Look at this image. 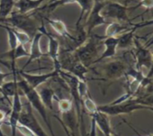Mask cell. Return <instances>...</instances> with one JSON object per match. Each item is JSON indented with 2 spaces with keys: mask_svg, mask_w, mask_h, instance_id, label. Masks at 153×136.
I'll return each instance as SVG.
<instances>
[{
  "mask_svg": "<svg viewBox=\"0 0 153 136\" xmlns=\"http://www.w3.org/2000/svg\"><path fill=\"white\" fill-rule=\"evenodd\" d=\"M13 28V27H12ZM13 31L14 33H16V37H17V40H18V42L20 44H23V45H25L27 43H30L31 41H32V38L25 32H22V31H19L16 28H13Z\"/></svg>",
  "mask_w": 153,
  "mask_h": 136,
  "instance_id": "obj_29",
  "label": "cell"
},
{
  "mask_svg": "<svg viewBox=\"0 0 153 136\" xmlns=\"http://www.w3.org/2000/svg\"><path fill=\"white\" fill-rule=\"evenodd\" d=\"M59 69H56V68H54V71H52L51 72L44 73V74H38V75L25 72L24 70H20V71L16 70V73H18L22 77V79L27 82L28 85H30L32 88L37 89L43 83H45L48 80L58 76L59 75Z\"/></svg>",
  "mask_w": 153,
  "mask_h": 136,
  "instance_id": "obj_10",
  "label": "cell"
},
{
  "mask_svg": "<svg viewBox=\"0 0 153 136\" xmlns=\"http://www.w3.org/2000/svg\"><path fill=\"white\" fill-rule=\"evenodd\" d=\"M76 3L80 7V9H81L80 15L76 24V27H79L80 26V23L82 22V19L84 18V16H87L88 13L90 12V10L92 9L95 4V0H76Z\"/></svg>",
  "mask_w": 153,
  "mask_h": 136,
  "instance_id": "obj_23",
  "label": "cell"
},
{
  "mask_svg": "<svg viewBox=\"0 0 153 136\" xmlns=\"http://www.w3.org/2000/svg\"><path fill=\"white\" fill-rule=\"evenodd\" d=\"M140 109H150L151 111H153V107L138 103L134 97L130 98V99L121 102V103H117V104L111 103L109 105L97 106V110L102 113H105L108 116L131 114L134 111L140 110Z\"/></svg>",
  "mask_w": 153,
  "mask_h": 136,
  "instance_id": "obj_4",
  "label": "cell"
},
{
  "mask_svg": "<svg viewBox=\"0 0 153 136\" xmlns=\"http://www.w3.org/2000/svg\"><path fill=\"white\" fill-rule=\"evenodd\" d=\"M149 136H153V135H152V134H150V135H149Z\"/></svg>",
  "mask_w": 153,
  "mask_h": 136,
  "instance_id": "obj_41",
  "label": "cell"
},
{
  "mask_svg": "<svg viewBox=\"0 0 153 136\" xmlns=\"http://www.w3.org/2000/svg\"><path fill=\"white\" fill-rule=\"evenodd\" d=\"M104 37H89L83 43L79 45L73 51V54L79 62L86 67L94 64L98 53V40H103Z\"/></svg>",
  "mask_w": 153,
  "mask_h": 136,
  "instance_id": "obj_3",
  "label": "cell"
},
{
  "mask_svg": "<svg viewBox=\"0 0 153 136\" xmlns=\"http://www.w3.org/2000/svg\"><path fill=\"white\" fill-rule=\"evenodd\" d=\"M55 1H57V0H50L49 4H51V3H53V2H55Z\"/></svg>",
  "mask_w": 153,
  "mask_h": 136,
  "instance_id": "obj_39",
  "label": "cell"
},
{
  "mask_svg": "<svg viewBox=\"0 0 153 136\" xmlns=\"http://www.w3.org/2000/svg\"><path fill=\"white\" fill-rule=\"evenodd\" d=\"M38 31L42 32L48 38L49 45H48V51L46 53L47 56H49L53 60L54 68H56V69H60L59 61V41L54 36H52L50 33H48L44 29L43 25H42V27L38 28Z\"/></svg>",
  "mask_w": 153,
  "mask_h": 136,
  "instance_id": "obj_12",
  "label": "cell"
},
{
  "mask_svg": "<svg viewBox=\"0 0 153 136\" xmlns=\"http://www.w3.org/2000/svg\"><path fill=\"white\" fill-rule=\"evenodd\" d=\"M97 136H106L105 134H104L102 132H100L99 130H98V132H97ZM114 136H116V134L115 135H114Z\"/></svg>",
  "mask_w": 153,
  "mask_h": 136,
  "instance_id": "obj_38",
  "label": "cell"
},
{
  "mask_svg": "<svg viewBox=\"0 0 153 136\" xmlns=\"http://www.w3.org/2000/svg\"><path fill=\"white\" fill-rule=\"evenodd\" d=\"M20 89L15 94L13 97V101H12V108L11 112L9 114V120H8V124L11 127V132L12 136H16V126L18 124L19 117L23 109V103L21 101V97H20Z\"/></svg>",
  "mask_w": 153,
  "mask_h": 136,
  "instance_id": "obj_11",
  "label": "cell"
},
{
  "mask_svg": "<svg viewBox=\"0 0 153 136\" xmlns=\"http://www.w3.org/2000/svg\"><path fill=\"white\" fill-rule=\"evenodd\" d=\"M125 29H127V26L123 25L121 23H118V22H109L107 24V27L105 29L104 38L118 36L121 33H123Z\"/></svg>",
  "mask_w": 153,
  "mask_h": 136,
  "instance_id": "obj_24",
  "label": "cell"
},
{
  "mask_svg": "<svg viewBox=\"0 0 153 136\" xmlns=\"http://www.w3.org/2000/svg\"><path fill=\"white\" fill-rule=\"evenodd\" d=\"M128 10L129 7L127 6L109 0L105 3V6L101 10V15L105 19H113L114 22L122 24L129 22Z\"/></svg>",
  "mask_w": 153,
  "mask_h": 136,
  "instance_id": "obj_5",
  "label": "cell"
},
{
  "mask_svg": "<svg viewBox=\"0 0 153 136\" xmlns=\"http://www.w3.org/2000/svg\"><path fill=\"white\" fill-rule=\"evenodd\" d=\"M135 29L131 28L130 31H127L126 33H123L120 35H118V46L117 49L121 50H131L133 48V42L135 37Z\"/></svg>",
  "mask_w": 153,
  "mask_h": 136,
  "instance_id": "obj_18",
  "label": "cell"
},
{
  "mask_svg": "<svg viewBox=\"0 0 153 136\" xmlns=\"http://www.w3.org/2000/svg\"><path fill=\"white\" fill-rule=\"evenodd\" d=\"M16 0H0V18H6L14 11Z\"/></svg>",
  "mask_w": 153,
  "mask_h": 136,
  "instance_id": "obj_25",
  "label": "cell"
},
{
  "mask_svg": "<svg viewBox=\"0 0 153 136\" xmlns=\"http://www.w3.org/2000/svg\"><path fill=\"white\" fill-rule=\"evenodd\" d=\"M38 93H39L40 97H41L43 105L45 106L46 109L53 111L54 110L53 101H54V99H58V97L55 94V91L51 88L43 87L38 91Z\"/></svg>",
  "mask_w": 153,
  "mask_h": 136,
  "instance_id": "obj_19",
  "label": "cell"
},
{
  "mask_svg": "<svg viewBox=\"0 0 153 136\" xmlns=\"http://www.w3.org/2000/svg\"><path fill=\"white\" fill-rule=\"evenodd\" d=\"M61 114H62L61 123L62 124L65 123V125L68 128H69V130L72 132H75L76 129H78V124H79V118H78V115H76V113H74L72 109L69 112H67ZM66 126H64V128Z\"/></svg>",
  "mask_w": 153,
  "mask_h": 136,
  "instance_id": "obj_21",
  "label": "cell"
},
{
  "mask_svg": "<svg viewBox=\"0 0 153 136\" xmlns=\"http://www.w3.org/2000/svg\"><path fill=\"white\" fill-rule=\"evenodd\" d=\"M16 131H19L20 133L23 134L24 136H36L30 129H28L25 125H22V124H19V123L16 126Z\"/></svg>",
  "mask_w": 153,
  "mask_h": 136,
  "instance_id": "obj_31",
  "label": "cell"
},
{
  "mask_svg": "<svg viewBox=\"0 0 153 136\" xmlns=\"http://www.w3.org/2000/svg\"><path fill=\"white\" fill-rule=\"evenodd\" d=\"M18 86H17V80L14 79V80L11 81H5L1 86H0V92L6 98H9L15 96V94L18 91Z\"/></svg>",
  "mask_w": 153,
  "mask_h": 136,
  "instance_id": "obj_22",
  "label": "cell"
},
{
  "mask_svg": "<svg viewBox=\"0 0 153 136\" xmlns=\"http://www.w3.org/2000/svg\"><path fill=\"white\" fill-rule=\"evenodd\" d=\"M17 86H18V88L20 89V91L22 93H24V95L25 96L27 101L29 102V104L31 105L33 109L36 110L39 113V114L42 116V118L43 119V121L46 123L47 127L51 132L52 136H55V133H54V132L52 130L51 122H50L48 114H47L46 107L43 105L37 89H35V88H32L30 85H28L27 82L25 80H17Z\"/></svg>",
  "mask_w": 153,
  "mask_h": 136,
  "instance_id": "obj_1",
  "label": "cell"
},
{
  "mask_svg": "<svg viewBox=\"0 0 153 136\" xmlns=\"http://www.w3.org/2000/svg\"><path fill=\"white\" fill-rule=\"evenodd\" d=\"M11 74H13L12 71H11V72H3V71H0V86H1V85L5 82V80H6L8 76H10Z\"/></svg>",
  "mask_w": 153,
  "mask_h": 136,
  "instance_id": "obj_33",
  "label": "cell"
},
{
  "mask_svg": "<svg viewBox=\"0 0 153 136\" xmlns=\"http://www.w3.org/2000/svg\"><path fill=\"white\" fill-rule=\"evenodd\" d=\"M105 2L99 1V0H95V4L88 13V15L86 16V23H85V30L88 33V35H90L92 31L103 25H107L109 22L106 21V19L101 15V10L104 7Z\"/></svg>",
  "mask_w": 153,
  "mask_h": 136,
  "instance_id": "obj_8",
  "label": "cell"
},
{
  "mask_svg": "<svg viewBox=\"0 0 153 136\" xmlns=\"http://www.w3.org/2000/svg\"><path fill=\"white\" fill-rule=\"evenodd\" d=\"M44 0H17L15 7L22 14H28L33 10H38Z\"/></svg>",
  "mask_w": 153,
  "mask_h": 136,
  "instance_id": "obj_16",
  "label": "cell"
},
{
  "mask_svg": "<svg viewBox=\"0 0 153 136\" xmlns=\"http://www.w3.org/2000/svg\"><path fill=\"white\" fill-rule=\"evenodd\" d=\"M129 1H130V0H119V3H121V4H123V5L127 6V5H128V3H129Z\"/></svg>",
  "mask_w": 153,
  "mask_h": 136,
  "instance_id": "obj_37",
  "label": "cell"
},
{
  "mask_svg": "<svg viewBox=\"0 0 153 136\" xmlns=\"http://www.w3.org/2000/svg\"><path fill=\"white\" fill-rule=\"evenodd\" d=\"M152 77H153V52H152V64H151L150 68L149 69V73H148V75L146 76V78H147L148 80H150Z\"/></svg>",
  "mask_w": 153,
  "mask_h": 136,
  "instance_id": "obj_35",
  "label": "cell"
},
{
  "mask_svg": "<svg viewBox=\"0 0 153 136\" xmlns=\"http://www.w3.org/2000/svg\"><path fill=\"white\" fill-rule=\"evenodd\" d=\"M58 108L61 114L69 112L73 109V102L67 98H60L58 99Z\"/></svg>",
  "mask_w": 153,
  "mask_h": 136,
  "instance_id": "obj_27",
  "label": "cell"
},
{
  "mask_svg": "<svg viewBox=\"0 0 153 136\" xmlns=\"http://www.w3.org/2000/svg\"><path fill=\"white\" fill-rule=\"evenodd\" d=\"M18 123L30 129L36 136H49L33 114V107L28 101H26L25 104H23V109L19 117Z\"/></svg>",
  "mask_w": 153,
  "mask_h": 136,
  "instance_id": "obj_6",
  "label": "cell"
},
{
  "mask_svg": "<svg viewBox=\"0 0 153 136\" xmlns=\"http://www.w3.org/2000/svg\"><path fill=\"white\" fill-rule=\"evenodd\" d=\"M44 19L46 20V22H48V24L51 26V28L60 36L66 37L71 41H75L76 42V39L73 36H71V34L69 33L66 25L61 21V20H58V19H52V18H49V17H44Z\"/></svg>",
  "mask_w": 153,
  "mask_h": 136,
  "instance_id": "obj_17",
  "label": "cell"
},
{
  "mask_svg": "<svg viewBox=\"0 0 153 136\" xmlns=\"http://www.w3.org/2000/svg\"><path fill=\"white\" fill-rule=\"evenodd\" d=\"M91 117L95 121L96 125L98 128V130L100 132H102L104 134H105L106 136L115 135V133L114 132V131L111 127L109 116L107 114H105V113H102L100 111H97L93 115H91Z\"/></svg>",
  "mask_w": 153,
  "mask_h": 136,
  "instance_id": "obj_14",
  "label": "cell"
},
{
  "mask_svg": "<svg viewBox=\"0 0 153 136\" xmlns=\"http://www.w3.org/2000/svg\"><path fill=\"white\" fill-rule=\"evenodd\" d=\"M103 40H104L103 43L105 45V51L102 53V55L94 61V64H97V63L102 61L105 59L113 58L116 54L117 46H118V37L117 36H114V37H105Z\"/></svg>",
  "mask_w": 153,
  "mask_h": 136,
  "instance_id": "obj_15",
  "label": "cell"
},
{
  "mask_svg": "<svg viewBox=\"0 0 153 136\" xmlns=\"http://www.w3.org/2000/svg\"><path fill=\"white\" fill-rule=\"evenodd\" d=\"M67 72L76 77L79 80H87L86 75L88 73V68L79 60H76L67 71Z\"/></svg>",
  "mask_w": 153,
  "mask_h": 136,
  "instance_id": "obj_20",
  "label": "cell"
},
{
  "mask_svg": "<svg viewBox=\"0 0 153 136\" xmlns=\"http://www.w3.org/2000/svg\"><path fill=\"white\" fill-rule=\"evenodd\" d=\"M149 25H153V19L140 22V23H136V24H131V26L132 28H134L135 30H137L139 28H143V27H146V26H149Z\"/></svg>",
  "mask_w": 153,
  "mask_h": 136,
  "instance_id": "obj_32",
  "label": "cell"
},
{
  "mask_svg": "<svg viewBox=\"0 0 153 136\" xmlns=\"http://www.w3.org/2000/svg\"><path fill=\"white\" fill-rule=\"evenodd\" d=\"M73 3H76V0H57V1H55L51 4H48L46 7H44V8H39V9L40 10L47 9L49 12H52L53 10H55L59 7H62V6L73 4Z\"/></svg>",
  "mask_w": 153,
  "mask_h": 136,
  "instance_id": "obj_28",
  "label": "cell"
},
{
  "mask_svg": "<svg viewBox=\"0 0 153 136\" xmlns=\"http://www.w3.org/2000/svg\"><path fill=\"white\" fill-rule=\"evenodd\" d=\"M0 23L1 25H6L25 32L31 38L38 32V26L34 20H33L28 14H22L18 11H13L11 15L6 18H0Z\"/></svg>",
  "mask_w": 153,
  "mask_h": 136,
  "instance_id": "obj_2",
  "label": "cell"
},
{
  "mask_svg": "<svg viewBox=\"0 0 153 136\" xmlns=\"http://www.w3.org/2000/svg\"><path fill=\"white\" fill-rule=\"evenodd\" d=\"M42 36H43V33L39 31L32 38V41L30 42L31 43V49H30V52H29V57H28V59H27L25 67H24V69H25V68H26L33 60L38 59H40L42 57L47 56V54L44 53V52H42V51L41 49L40 42H41V39H42Z\"/></svg>",
  "mask_w": 153,
  "mask_h": 136,
  "instance_id": "obj_13",
  "label": "cell"
},
{
  "mask_svg": "<svg viewBox=\"0 0 153 136\" xmlns=\"http://www.w3.org/2000/svg\"><path fill=\"white\" fill-rule=\"evenodd\" d=\"M6 117H7V114L3 110L0 109V124H1L5 121Z\"/></svg>",
  "mask_w": 153,
  "mask_h": 136,
  "instance_id": "obj_36",
  "label": "cell"
},
{
  "mask_svg": "<svg viewBox=\"0 0 153 136\" xmlns=\"http://www.w3.org/2000/svg\"><path fill=\"white\" fill-rule=\"evenodd\" d=\"M99 1H102V2H107L109 0H99Z\"/></svg>",
  "mask_w": 153,
  "mask_h": 136,
  "instance_id": "obj_40",
  "label": "cell"
},
{
  "mask_svg": "<svg viewBox=\"0 0 153 136\" xmlns=\"http://www.w3.org/2000/svg\"><path fill=\"white\" fill-rule=\"evenodd\" d=\"M0 64L1 65H4L5 67H7L8 70H11V63H9V62H7V60H5L4 59V58L0 55Z\"/></svg>",
  "mask_w": 153,
  "mask_h": 136,
  "instance_id": "obj_34",
  "label": "cell"
},
{
  "mask_svg": "<svg viewBox=\"0 0 153 136\" xmlns=\"http://www.w3.org/2000/svg\"><path fill=\"white\" fill-rule=\"evenodd\" d=\"M81 100H82V107L87 110V112L90 114V116L98 111L97 106L95 103V101L92 99V97L89 96V93L87 94L84 97H82Z\"/></svg>",
  "mask_w": 153,
  "mask_h": 136,
  "instance_id": "obj_26",
  "label": "cell"
},
{
  "mask_svg": "<svg viewBox=\"0 0 153 136\" xmlns=\"http://www.w3.org/2000/svg\"><path fill=\"white\" fill-rule=\"evenodd\" d=\"M129 67L121 59H114L101 67V72L106 80H118L125 76Z\"/></svg>",
  "mask_w": 153,
  "mask_h": 136,
  "instance_id": "obj_9",
  "label": "cell"
},
{
  "mask_svg": "<svg viewBox=\"0 0 153 136\" xmlns=\"http://www.w3.org/2000/svg\"><path fill=\"white\" fill-rule=\"evenodd\" d=\"M140 7H145L147 10L153 8V0H140L136 7L131 8V10H135V9H137V8H139Z\"/></svg>",
  "mask_w": 153,
  "mask_h": 136,
  "instance_id": "obj_30",
  "label": "cell"
},
{
  "mask_svg": "<svg viewBox=\"0 0 153 136\" xmlns=\"http://www.w3.org/2000/svg\"><path fill=\"white\" fill-rule=\"evenodd\" d=\"M133 43L132 51H134V68L138 71H141L142 68L149 70L152 64V51L145 45H141L136 36L134 37Z\"/></svg>",
  "mask_w": 153,
  "mask_h": 136,
  "instance_id": "obj_7",
  "label": "cell"
}]
</instances>
